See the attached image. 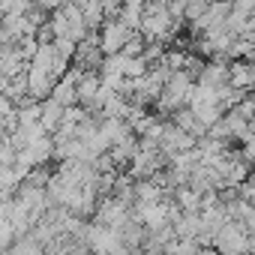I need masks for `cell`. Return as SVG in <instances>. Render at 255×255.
<instances>
[{
    "label": "cell",
    "mask_w": 255,
    "mask_h": 255,
    "mask_svg": "<svg viewBox=\"0 0 255 255\" xmlns=\"http://www.w3.org/2000/svg\"><path fill=\"white\" fill-rule=\"evenodd\" d=\"M189 93H192L189 78H186V75H174V78L168 81V87H165L162 102H165V105H171V108H180V105L189 99Z\"/></svg>",
    "instance_id": "1"
},
{
    "label": "cell",
    "mask_w": 255,
    "mask_h": 255,
    "mask_svg": "<svg viewBox=\"0 0 255 255\" xmlns=\"http://www.w3.org/2000/svg\"><path fill=\"white\" fill-rule=\"evenodd\" d=\"M126 39H132V36H129V27L120 24V21H114V24H108V27H105V36H102V51L117 54V51L126 45Z\"/></svg>",
    "instance_id": "2"
}]
</instances>
